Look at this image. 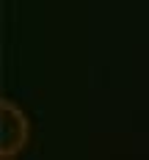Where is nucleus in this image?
I'll list each match as a JSON object with an SVG mask.
<instances>
[{
    "label": "nucleus",
    "mask_w": 149,
    "mask_h": 160,
    "mask_svg": "<svg viewBox=\"0 0 149 160\" xmlns=\"http://www.w3.org/2000/svg\"><path fill=\"white\" fill-rule=\"evenodd\" d=\"M31 138V122L22 105L14 99L3 97L0 99V158L3 160H17V152Z\"/></svg>",
    "instance_id": "1"
}]
</instances>
